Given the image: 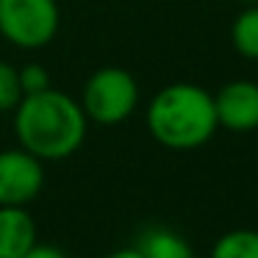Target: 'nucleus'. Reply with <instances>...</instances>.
Here are the masks:
<instances>
[{
	"label": "nucleus",
	"instance_id": "obj_1",
	"mask_svg": "<svg viewBox=\"0 0 258 258\" xmlns=\"http://www.w3.org/2000/svg\"><path fill=\"white\" fill-rule=\"evenodd\" d=\"M86 119L78 100L58 89L23 95L14 108V136L20 147L42 161L70 158L86 139Z\"/></svg>",
	"mask_w": 258,
	"mask_h": 258
},
{
	"label": "nucleus",
	"instance_id": "obj_2",
	"mask_svg": "<svg viewBox=\"0 0 258 258\" xmlns=\"http://www.w3.org/2000/svg\"><path fill=\"white\" fill-rule=\"evenodd\" d=\"M147 131L169 150H197L219 128L214 95L197 84H169L147 106Z\"/></svg>",
	"mask_w": 258,
	"mask_h": 258
},
{
	"label": "nucleus",
	"instance_id": "obj_3",
	"mask_svg": "<svg viewBox=\"0 0 258 258\" xmlns=\"http://www.w3.org/2000/svg\"><path fill=\"white\" fill-rule=\"evenodd\" d=\"M78 103L89 122L119 125L139 103V84L122 67H100L86 78Z\"/></svg>",
	"mask_w": 258,
	"mask_h": 258
},
{
	"label": "nucleus",
	"instance_id": "obj_4",
	"mask_svg": "<svg viewBox=\"0 0 258 258\" xmlns=\"http://www.w3.org/2000/svg\"><path fill=\"white\" fill-rule=\"evenodd\" d=\"M61 23L56 0H0V36L23 50L53 42Z\"/></svg>",
	"mask_w": 258,
	"mask_h": 258
},
{
	"label": "nucleus",
	"instance_id": "obj_5",
	"mask_svg": "<svg viewBox=\"0 0 258 258\" xmlns=\"http://www.w3.org/2000/svg\"><path fill=\"white\" fill-rule=\"evenodd\" d=\"M45 186V161L23 147L0 150V206H25Z\"/></svg>",
	"mask_w": 258,
	"mask_h": 258
},
{
	"label": "nucleus",
	"instance_id": "obj_6",
	"mask_svg": "<svg viewBox=\"0 0 258 258\" xmlns=\"http://www.w3.org/2000/svg\"><path fill=\"white\" fill-rule=\"evenodd\" d=\"M217 122L233 134L258 128V84L255 81H230L214 95Z\"/></svg>",
	"mask_w": 258,
	"mask_h": 258
},
{
	"label": "nucleus",
	"instance_id": "obj_7",
	"mask_svg": "<svg viewBox=\"0 0 258 258\" xmlns=\"http://www.w3.org/2000/svg\"><path fill=\"white\" fill-rule=\"evenodd\" d=\"M36 244V222L25 206H0V258H23Z\"/></svg>",
	"mask_w": 258,
	"mask_h": 258
},
{
	"label": "nucleus",
	"instance_id": "obj_8",
	"mask_svg": "<svg viewBox=\"0 0 258 258\" xmlns=\"http://www.w3.org/2000/svg\"><path fill=\"white\" fill-rule=\"evenodd\" d=\"M136 250L142 252V258H195L191 244L180 233L169 228H147L139 236Z\"/></svg>",
	"mask_w": 258,
	"mask_h": 258
},
{
	"label": "nucleus",
	"instance_id": "obj_9",
	"mask_svg": "<svg viewBox=\"0 0 258 258\" xmlns=\"http://www.w3.org/2000/svg\"><path fill=\"white\" fill-rule=\"evenodd\" d=\"M230 42L239 56L258 61V6L250 3L236 14L233 25H230Z\"/></svg>",
	"mask_w": 258,
	"mask_h": 258
},
{
	"label": "nucleus",
	"instance_id": "obj_10",
	"mask_svg": "<svg viewBox=\"0 0 258 258\" xmlns=\"http://www.w3.org/2000/svg\"><path fill=\"white\" fill-rule=\"evenodd\" d=\"M208 258H258V230L236 228L222 233L214 241Z\"/></svg>",
	"mask_w": 258,
	"mask_h": 258
},
{
	"label": "nucleus",
	"instance_id": "obj_11",
	"mask_svg": "<svg viewBox=\"0 0 258 258\" xmlns=\"http://www.w3.org/2000/svg\"><path fill=\"white\" fill-rule=\"evenodd\" d=\"M23 100V86H20V67L9 61H0V111H14Z\"/></svg>",
	"mask_w": 258,
	"mask_h": 258
},
{
	"label": "nucleus",
	"instance_id": "obj_12",
	"mask_svg": "<svg viewBox=\"0 0 258 258\" xmlns=\"http://www.w3.org/2000/svg\"><path fill=\"white\" fill-rule=\"evenodd\" d=\"M20 86H23V95L45 92L50 89V75L42 64H25V67H20Z\"/></svg>",
	"mask_w": 258,
	"mask_h": 258
},
{
	"label": "nucleus",
	"instance_id": "obj_13",
	"mask_svg": "<svg viewBox=\"0 0 258 258\" xmlns=\"http://www.w3.org/2000/svg\"><path fill=\"white\" fill-rule=\"evenodd\" d=\"M23 258H67V252H64L61 247H56V244H42V241H36Z\"/></svg>",
	"mask_w": 258,
	"mask_h": 258
},
{
	"label": "nucleus",
	"instance_id": "obj_14",
	"mask_svg": "<svg viewBox=\"0 0 258 258\" xmlns=\"http://www.w3.org/2000/svg\"><path fill=\"white\" fill-rule=\"evenodd\" d=\"M106 258H142V252L136 250V247H119V250L108 252Z\"/></svg>",
	"mask_w": 258,
	"mask_h": 258
},
{
	"label": "nucleus",
	"instance_id": "obj_15",
	"mask_svg": "<svg viewBox=\"0 0 258 258\" xmlns=\"http://www.w3.org/2000/svg\"><path fill=\"white\" fill-rule=\"evenodd\" d=\"M239 3H244V6H250V3H258V0H239Z\"/></svg>",
	"mask_w": 258,
	"mask_h": 258
}]
</instances>
